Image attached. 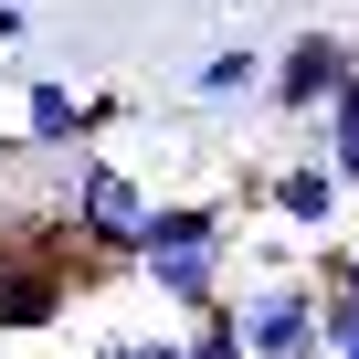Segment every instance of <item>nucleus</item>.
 Segmentation results:
<instances>
[{"mask_svg":"<svg viewBox=\"0 0 359 359\" xmlns=\"http://www.w3.org/2000/svg\"><path fill=\"white\" fill-rule=\"evenodd\" d=\"M233 212L222 201H158L148 212V233H137V275H148V296L169 306V327H191L201 306H222L233 296Z\"/></svg>","mask_w":359,"mask_h":359,"instance_id":"obj_1","label":"nucleus"},{"mask_svg":"<svg viewBox=\"0 0 359 359\" xmlns=\"http://www.w3.org/2000/svg\"><path fill=\"white\" fill-rule=\"evenodd\" d=\"M43 169H53V191H43V201L74 222V254L106 264V275L137 264V233H148V212H158L148 180H137L127 158H95V148H85V158H43Z\"/></svg>","mask_w":359,"mask_h":359,"instance_id":"obj_2","label":"nucleus"},{"mask_svg":"<svg viewBox=\"0 0 359 359\" xmlns=\"http://www.w3.org/2000/svg\"><path fill=\"white\" fill-rule=\"evenodd\" d=\"M348 74H359V43L317 22V32H296L285 53H264V106H275L285 127H306V116H317V106L348 85Z\"/></svg>","mask_w":359,"mask_h":359,"instance_id":"obj_3","label":"nucleus"},{"mask_svg":"<svg viewBox=\"0 0 359 359\" xmlns=\"http://www.w3.org/2000/svg\"><path fill=\"white\" fill-rule=\"evenodd\" d=\"M233 317H243V348H254V359H327V338H317V285H306V275H254V285H233Z\"/></svg>","mask_w":359,"mask_h":359,"instance_id":"obj_4","label":"nucleus"},{"mask_svg":"<svg viewBox=\"0 0 359 359\" xmlns=\"http://www.w3.org/2000/svg\"><path fill=\"white\" fill-rule=\"evenodd\" d=\"M254 201H264L296 243H327V233H338V212H348V180H338L327 158H306V148H296L285 169H264V180H254Z\"/></svg>","mask_w":359,"mask_h":359,"instance_id":"obj_5","label":"nucleus"},{"mask_svg":"<svg viewBox=\"0 0 359 359\" xmlns=\"http://www.w3.org/2000/svg\"><path fill=\"white\" fill-rule=\"evenodd\" d=\"M22 148L32 158H85V95L53 85V74H32L22 85Z\"/></svg>","mask_w":359,"mask_h":359,"instance_id":"obj_6","label":"nucleus"},{"mask_svg":"<svg viewBox=\"0 0 359 359\" xmlns=\"http://www.w3.org/2000/svg\"><path fill=\"white\" fill-rule=\"evenodd\" d=\"M306 158H327L348 191H359V74H348V85H338V95L306 116Z\"/></svg>","mask_w":359,"mask_h":359,"instance_id":"obj_7","label":"nucleus"},{"mask_svg":"<svg viewBox=\"0 0 359 359\" xmlns=\"http://www.w3.org/2000/svg\"><path fill=\"white\" fill-rule=\"evenodd\" d=\"M191 95H201V106H233V95H264V53H254V43H222V53H201Z\"/></svg>","mask_w":359,"mask_h":359,"instance_id":"obj_8","label":"nucleus"},{"mask_svg":"<svg viewBox=\"0 0 359 359\" xmlns=\"http://www.w3.org/2000/svg\"><path fill=\"white\" fill-rule=\"evenodd\" d=\"M180 338H191V359H254V348H243V317H233V296H222V306H201Z\"/></svg>","mask_w":359,"mask_h":359,"instance_id":"obj_9","label":"nucleus"},{"mask_svg":"<svg viewBox=\"0 0 359 359\" xmlns=\"http://www.w3.org/2000/svg\"><path fill=\"white\" fill-rule=\"evenodd\" d=\"M306 285H327V296L359 306V233H327V243L306 254Z\"/></svg>","mask_w":359,"mask_h":359,"instance_id":"obj_10","label":"nucleus"},{"mask_svg":"<svg viewBox=\"0 0 359 359\" xmlns=\"http://www.w3.org/2000/svg\"><path fill=\"white\" fill-rule=\"evenodd\" d=\"M127 116H137V106H127V95H116V85H106V95H85V148H95V137H116V127H127Z\"/></svg>","mask_w":359,"mask_h":359,"instance_id":"obj_11","label":"nucleus"},{"mask_svg":"<svg viewBox=\"0 0 359 359\" xmlns=\"http://www.w3.org/2000/svg\"><path fill=\"white\" fill-rule=\"evenodd\" d=\"M127 359H191V338H180V327H137V338H127Z\"/></svg>","mask_w":359,"mask_h":359,"instance_id":"obj_12","label":"nucleus"},{"mask_svg":"<svg viewBox=\"0 0 359 359\" xmlns=\"http://www.w3.org/2000/svg\"><path fill=\"white\" fill-rule=\"evenodd\" d=\"M22 32H32V22H22V0H0V53H11Z\"/></svg>","mask_w":359,"mask_h":359,"instance_id":"obj_13","label":"nucleus"},{"mask_svg":"<svg viewBox=\"0 0 359 359\" xmlns=\"http://www.w3.org/2000/svg\"><path fill=\"white\" fill-rule=\"evenodd\" d=\"M22 158H32V148H22V137H0V180H22Z\"/></svg>","mask_w":359,"mask_h":359,"instance_id":"obj_14","label":"nucleus"},{"mask_svg":"<svg viewBox=\"0 0 359 359\" xmlns=\"http://www.w3.org/2000/svg\"><path fill=\"white\" fill-rule=\"evenodd\" d=\"M95 359H127V338H106V348H95Z\"/></svg>","mask_w":359,"mask_h":359,"instance_id":"obj_15","label":"nucleus"},{"mask_svg":"<svg viewBox=\"0 0 359 359\" xmlns=\"http://www.w3.org/2000/svg\"><path fill=\"white\" fill-rule=\"evenodd\" d=\"M348 359H359V348H348Z\"/></svg>","mask_w":359,"mask_h":359,"instance_id":"obj_16","label":"nucleus"}]
</instances>
